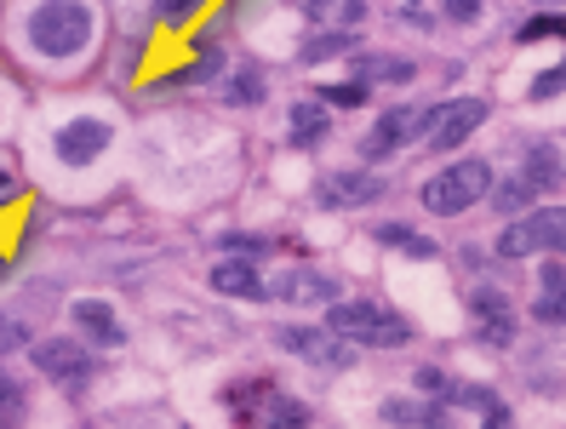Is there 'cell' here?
Instances as JSON below:
<instances>
[{"mask_svg":"<svg viewBox=\"0 0 566 429\" xmlns=\"http://www.w3.org/2000/svg\"><path fill=\"white\" fill-rule=\"evenodd\" d=\"M555 86H566V63H560V70H549V75L532 81V97H555Z\"/></svg>","mask_w":566,"mask_h":429,"instance_id":"obj_31","label":"cell"},{"mask_svg":"<svg viewBox=\"0 0 566 429\" xmlns=\"http://www.w3.org/2000/svg\"><path fill=\"white\" fill-rule=\"evenodd\" d=\"M109 138H115L109 121H97V115H75V121H63V126H57L52 149H57L63 167H92V160L109 149Z\"/></svg>","mask_w":566,"mask_h":429,"instance_id":"obj_7","label":"cell"},{"mask_svg":"<svg viewBox=\"0 0 566 429\" xmlns=\"http://www.w3.org/2000/svg\"><path fill=\"white\" fill-rule=\"evenodd\" d=\"M418 389H447V378H441L436 367H423V373H418Z\"/></svg>","mask_w":566,"mask_h":429,"instance_id":"obj_36","label":"cell"},{"mask_svg":"<svg viewBox=\"0 0 566 429\" xmlns=\"http://www.w3.org/2000/svg\"><path fill=\"white\" fill-rule=\"evenodd\" d=\"M23 412V389L12 384V373H0V423H12Z\"/></svg>","mask_w":566,"mask_h":429,"instance_id":"obj_27","label":"cell"},{"mask_svg":"<svg viewBox=\"0 0 566 429\" xmlns=\"http://www.w3.org/2000/svg\"><path fill=\"white\" fill-rule=\"evenodd\" d=\"M338 52H349V35H344V29H332V35H315V41L304 46V57H310V63H321V57H338Z\"/></svg>","mask_w":566,"mask_h":429,"instance_id":"obj_26","label":"cell"},{"mask_svg":"<svg viewBox=\"0 0 566 429\" xmlns=\"http://www.w3.org/2000/svg\"><path fill=\"white\" fill-rule=\"evenodd\" d=\"M532 195H538V189H532V178L521 172V178H510V184H497V189H492V207L504 212V218H521V212L532 207Z\"/></svg>","mask_w":566,"mask_h":429,"instance_id":"obj_20","label":"cell"},{"mask_svg":"<svg viewBox=\"0 0 566 429\" xmlns=\"http://www.w3.org/2000/svg\"><path fill=\"white\" fill-rule=\"evenodd\" d=\"M486 429H510V412H504V407H492V412H486Z\"/></svg>","mask_w":566,"mask_h":429,"instance_id":"obj_37","label":"cell"},{"mask_svg":"<svg viewBox=\"0 0 566 429\" xmlns=\"http://www.w3.org/2000/svg\"><path fill=\"white\" fill-rule=\"evenodd\" d=\"M532 315H538V321H566V270H560V263L544 270V299L532 304Z\"/></svg>","mask_w":566,"mask_h":429,"instance_id":"obj_18","label":"cell"},{"mask_svg":"<svg viewBox=\"0 0 566 429\" xmlns=\"http://www.w3.org/2000/svg\"><path fill=\"white\" fill-rule=\"evenodd\" d=\"M326 326L349 344H378V349H401L412 338V326L395 315V310H378V304H360V299H338L326 304Z\"/></svg>","mask_w":566,"mask_h":429,"instance_id":"obj_2","label":"cell"},{"mask_svg":"<svg viewBox=\"0 0 566 429\" xmlns=\"http://www.w3.org/2000/svg\"><path fill=\"white\" fill-rule=\"evenodd\" d=\"M70 321L81 326L92 344H104V349H120L126 344V326H120L115 304H104V299H75L70 304Z\"/></svg>","mask_w":566,"mask_h":429,"instance_id":"obj_12","label":"cell"},{"mask_svg":"<svg viewBox=\"0 0 566 429\" xmlns=\"http://www.w3.org/2000/svg\"><path fill=\"white\" fill-rule=\"evenodd\" d=\"M544 35H555V41H566V12H549V18H526L515 41H544Z\"/></svg>","mask_w":566,"mask_h":429,"instance_id":"obj_22","label":"cell"},{"mask_svg":"<svg viewBox=\"0 0 566 429\" xmlns=\"http://www.w3.org/2000/svg\"><path fill=\"white\" fill-rule=\"evenodd\" d=\"M286 132H292L297 149H310V144H321L326 132H332V109H326V104H297V109L286 115Z\"/></svg>","mask_w":566,"mask_h":429,"instance_id":"obj_15","label":"cell"},{"mask_svg":"<svg viewBox=\"0 0 566 429\" xmlns=\"http://www.w3.org/2000/svg\"><path fill=\"white\" fill-rule=\"evenodd\" d=\"M315 195H321V207H366L384 195V178L378 172H332V178H321Z\"/></svg>","mask_w":566,"mask_h":429,"instance_id":"obj_13","label":"cell"},{"mask_svg":"<svg viewBox=\"0 0 566 429\" xmlns=\"http://www.w3.org/2000/svg\"><path fill=\"white\" fill-rule=\"evenodd\" d=\"M486 97H458V104H441V109H423V149H436V155H447V149H458L470 132L486 121Z\"/></svg>","mask_w":566,"mask_h":429,"instance_id":"obj_5","label":"cell"},{"mask_svg":"<svg viewBox=\"0 0 566 429\" xmlns=\"http://www.w3.org/2000/svg\"><path fill=\"white\" fill-rule=\"evenodd\" d=\"M7 270H12V263H7V258H0V275H7Z\"/></svg>","mask_w":566,"mask_h":429,"instance_id":"obj_38","label":"cell"},{"mask_svg":"<svg viewBox=\"0 0 566 429\" xmlns=\"http://www.w3.org/2000/svg\"><path fill=\"white\" fill-rule=\"evenodd\" d=\"M212 292H229V299H270V281L258 275V263L241 258V252H229L223 263H212Z\"/></svg>","mask_w":566,"mask_h":429,"instance_id":"obj_11","label":"cell"},{"mask_svg":"<svg viewBox=\"0 0 566 429\" xmlns=\"http://www.w3.org/2000/svg\"><path fill=\"white\" fill-rule=\"evenodd\" d=\"M532 252H566V207H538V212H521L510 218V229L497 236V258H532Z\"/></svg>","mask_w":566,"mask_h":429,"instance_id":"obj_4","label":"cell"},{"mask_svg":"<svg viewBox=\"0 0 566 429\" xmlns=\"http://www.w3.org/2000/svg\"><path fill=\"white\" fill-rule=\"evenodd\" d=\"M18 344H29V326L12 321V315H0V349H18Z\"/></svg>","mask_w":566,"mask_h":429,"instance_id":"obj_29","label":"cell"},{"mask_svg":"<svg viewBox=\"0 0 566 429\" xmlns=\"http://www.w3.org/2000/svg\"><path fill=\"white\" fill-rule=\"evenodd\" d=\"M366 81H412V63H389V57H360Z\"/></svg>","mask_w":566,"mask_h":429,"instance_id":"obj_25","label":"cell"},{"mask_svg":"<svg viewBox=\"0 0 566 429\" xmlns=\"http://www.w3.org/2000/svg\"><path fill=\"white\" fill-rule=\"evenodd\" d=\"M270 299L281 304H338V275H321V270H286L270 281Z\"/></svg>","mask_w":566,"mask_h":429,"instance_id":"obj_9","label":"cell"},{"mask_svg":"<svg viewBox=\"0 0 566 429\" xmlns=\"http://www.w3.org/2000/svg\"><path fill=\"white\" fill-rule=\"evenodd\" d=\"M292 7L304 12V18H326V12H332V0H292Z\"/></svg>","mask_w":566,"mask_h":429,"instance_id":"obj_35","label":"cell"},{"mask_svg":"<svg viewBox=\"0 0 566 429\" xmlns=\"http://www.w3.org/2000/svg\"><path fill=\"white\" fill-rule=\"evenodd\" d=\"M321 104H326V109H355V104H366V86H360V81H344V86H321Z\"/></svg>","mask_w":566,"mask_h":429,"instance_id":"obj_24","label":"cell"},{"mask_svg":"<svg viewBox=\"0 0 566 429\" xmlns=\"http://www.w3.org/2000/svg\"><path fill=\"white\" fill-rule=\"evenodd\" d=\"M470 310L481 315V338H486V344H510V338H515V304L504 299V292L475 286V292H470Z\"/></svg>","mask_w":566,"mask_h":429,"instance_id":"obj_14","label":"cell"},{"mask_svg":"<svg viewBox=\"0 0 566 429\" xmlns=\"http://www.w3.org/2000/svg\"><path fill=\"white\" fill-rule=\"evenodd\" d=\"M258 423H270V429H310V407L292 401V395H270L263 412H258Z\"/></svg>","mask_w":566,"mask_h":429,"instance_id":"obj_17","label":"cell"},{"mask_svg":"<svg viewBox=\"0 0 566 429\" xmlns=\"http://www.w3.org/2000/svg\"><path fill=\"white\" fill-rule=\"evenodd\" d=\"M412 132H423V109H389V115H378V126L360 138V155H366V160H389L395 149L412 144Z\"/></svg>","mask_w":566,"mask_h":429,"instance_id":"obj_8","label":"cell"},{"mask_svg":"<svg viewBox=\"0 0 566 429\" xmlns=\"http://www.w3.org/2000/svg\"><path fill=\"white\" fill-rule=\"evenodd\" d=\"M486 195H492V167L481 155H463V160H452L447 172H436L423 184V207L452 218V212H470L475 201H486Z\"/></svg>","mask_w":566,"mask_h":429,"instance_id":"obj_3","label":"cell"},{"mask_svg":"<svg viewBox=\"0 0 566 429\" xmlns=\"http://www.w3.org/2000/svg\"><path fill=\"white\" fill-rule=\"evenodd\" d=\"M223 97H229V104H258V97H263V81H258L252 70H241V75L223 81Z\"/></svg>","mask_w":566,"mask_h":429,"instance_id":"obj_23","label":"cell"},{"mask_svg":"<svg viewBox=\"0 0 566 429\" xmlns=\"http://www.w3.org/2000/svg\"><path fill=\"white\" fill-rule=\"evenodd\" d=\"M441 12H447L452 23H475V18H481V0H441Z\"/></svg>","mask_w":566,"mask_h":429,"instance_id":"obj_30","label":"cell"},{"mask_svg":"<svg viewBox=\"0 0 566 429\" xmlns=\"http://www.w3.org/2000/svg\"><path fill=\"white\" fill-rule=\"evenodd\" d=\"M275 344H281L286 355H297V360H310V367H332V373L355 360V344L338 338L332 326H281Z\"/></svg>","mask_w":566,"mask_h":429,"instance_id":"obj_6","label":"cell"},{"mask_svg":"<svg viewBox=\"0 0 566 429\" xmlns=\"http://www.w3.org/2000/svg\"><path fill=\"white\" fill-rule=\"evenodd\" d=\"M29 46L41 57H75L92 46V12L81 0H52V7L29 12Z\"/></svg>","mask_w":566,"mask_h":429,"instance_id":"obj_1","label":"cell"},{"mask_svg":"<svg viewBox=\"0 0 566 429\" xmlns=\"http://www.w3.org/2000/svg\"><path fill=\"white\" fill-rule=\"evenodd\" d=\"M218 70V46H207L201 57H195V63H184V70H178V81H207Z\"/></svg>","mask_w":566,"mask_h":429,"instance_id":"obj_28","label":"cell"},{"mask_svg":"<svg viewBox=\"0 0 566 429\" xmlns=\"http://www.w3.org/2000/svg\"><path fill=\"white\" fill-rule=\"evenodd\" d=\"M526 178H532V189H549V184H560V149H549V144H532V155H526Z\"/></svg>","mask_w":566,"mask_h":429,"instance_id":"obj_21","label":"cell"},{"mask_svg":"<svg viewBox=\"0 0 566 429\" xmlns=\"http://www.w3.org/2000/svg\"><path fill=\"white\" fill-rule=\"evenodd\" d=\"M35 367H41L46 378H57V384H81V378L92 373V355H86L75 338H41V344H35Z\"/></svg>","mask_w":566,"mask_h":429,"instance_id":"obj_10","label":"cell"},{"mask_svg":"<svg viewBox=\"0 0 566 429\" xmlns=\"http://www.w3.org/2000/svg\"><path fill=\"white\" fill-rule=\"evenodd\" d=\"M270 395H275V389H270V384H258V378H252V384H229V389H223V407L235 412V418H258Z\"/></svg>","mask_w":566,"mask_h":429,"instance_id":"obj_19","label":"cell"},{"mask_svg":"<svg viewBox=\"0 0 566 429\" xmlns=\"http://www.w3.org/2000/svg\"><path fill=\"white\" fill-rule=\"evenodd\" d=\"M18 167H7V160H0V207H7V201H18Z\"/></svg>","mask_w":566,"mask_h":429,"instance_id":"obj_33","label":"cell"},{"mask_svg":"<svg viewBox=\"0 0 566 429\" xmlns=\"http://www.w3.org/2000/svg\"><path fill=\"white\" fill-rule=\"evenodd\" d=\"M207 0H166V23H184V18H195Z\"/></svg>","mask_w":566,"mask_h":429,"instance_id":"obj_32","label":"cell"},{"mask_svg":"<svg viewBox=\"0 0 566 429\" xmlns=\"http://www.w3.org/2000/svg\"><path fill=\"white\" fill-rule=\"evenodd\" d=\"M373 236H378V247H395V252H407V258H423V263L441 252L436 241H429V236H418V229H407V223H378Z\"/></svg>","mask_w":566,"mask_h":429,"instance_id":"obj_16","label":"cell"},{"mask_svg":"<svg viewBox=\"0 0 566 429\" xmlns=\"http://www.w3.org/2000/svg\"><path fill=\"white\" fill-rule=\"evenodd\" d=\"M223 247H229V252H241V258H252V252H263V241H252V236H229Z\"/></svg>","mask_w":566,"mask_h":429,"instance_id":"obj_34","label":"cell"}]
</instances>
